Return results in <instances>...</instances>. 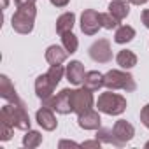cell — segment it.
I'll list each match as a JSON object with an SVG mask.
<instances>
[{"mask_svg":"<svg viewBox=\"0 0 149 149\" xmlns=\"http://www.w3.org/2000/svg\"><path fill=\"white\" fill-rule=\"evenodd\" d=\"M0 123H6L13 128L18 130H30V116L26 112L25 104H6L2 109H0Z\"/></svg>","mask_w":149,"mask_h":149,"instance_id":"cell-1","label":"cell"},{"mask_svg":"<svg viewBox=\"0 0 149 149\" xmlns=\"http://www.w3.org/2000/svg\"><path fill=\"white\" fill-rule=\"evenodd\" d=\"M35 16H37V9H35V4H30V6H19L18 11L14 13L13 19H11V25H13V30L21 33V35H26L33 30V25H35Z\"/></svg>","mask_w":149,"mask_h":149,"instance_id":"cell-2","label":"cell"},{"mask_svg":"<svg viewBox=\"0 0 149 149\" xmlns=\"http://www.w3.org/2000/svg\"><path fill=\"white\" fill-rule=\"evenodd\" d=\"M104 86L112 91L123 90L126 93L137 90V83H135L133 76L128 72H123V70H109L107 74H104Z\"/></svg>","mask_w":149,"mask_h":149,"instance_id":"cell-3","label":"cell"},{"mask_svg":"<svg viewBox=\"0 0 149 149\" xmlns=\"http://www.w3.org/2000/svg\"><path fill=\"white\" fill-rule=\"evenodd\" d=\"M97 107L100 112L104 114H109V116H119L126 111V98L118 95V93H112V91H105L98 97L97 100Z\"/></svg>","mask_w":149,"mask_h":149,"instance_id":"cell-4","label":"cell"},{"mask_svg":"<svg viewBox=\"0 0 149 149\" xmlns=\"http://www.w3.org/2000/svg\"><path fill=\"white\" fill-rule=\"evenodd\" d=\"M95 104V98H93V91L88 90V88H79V90H74L72 93V109L77 116L90 111Z\"/></svg>","mask_w":149,"mask_h":149,"instance_id":"cell-5","label":"cell"},{"mask_svg":"<svg viewBox=\"0 0 149 149\" xmlns=\"http://www.w3.org/2000/svg\"><path fill=\"white\" fill-rule=\"evenodd\" d=\"M72 93H74V90L65 88L56 97H53L49 102H46L42 105H47V107H51L53 111H56L60 114H70V112H74V109H72Z\"/></svg>","mask_w":149,"mask_h":149,"instance_id":"cell-6","label":"cell"},{"mask_svg":"<svg viewBox=\"0 0 149 149\" xmlns=\"http://www.w3.org/2000/svg\"><path fill=\"white\" fill-rule=\"evenodd\" d=\"M102 28V14L95 9H86L81 14V30L84 35H95Z\"/></svg>","mask_w":149,"mask_h":149,"instance_id":"cell-7","label":"cell"},{"mask_svg":"<svg viewBox=\"0 0 149 149\" xmlns=\"http://www.w3.org/2000/svg\"><path fill=\"white\" fill-rule=\"evenodd\" d=\"M90 56L93 61L97 63H109L112 60V49H111V42L107 39H98L97 42L91 44L90 47Z\"/></svg>","mask_w":149,"mask_h":149,"instance_id":"cell-8","label":"cell"},{"mask_svg":"<svg viewBox=\"0 0 149 149\" xmlns=\"http://www.w3.org/2000/svg\"><path fill=\"white\" fill-rule=\"evenodd\" d=\"M54 88H56V84H54L53 79L47 76V72L42 74V76H39V77L35 79V93H37V97L42 100V104H46V102H49V100L53 98Z\"/></svg>","mask_w":149,"mask_h":149,"instance_id":"cell-9","label":"cell"},{"mask_svg":"<svg viewBox=\"0 0 149 149\" xmlns=\"http://www.w3.org/2000/svg\"><path fill=\"white\" fill-rule=\"evenodd\" d=\"M65 76H67V81L74 86H79L83 84L84 81V76H86V70H84V65L77 60H72L67 67H65Z\"/></svg>","mask_w":149,"mask_h":149,"instance_id":"cell-10","label":"cell"},{"mask_svg":"<svg viewBox=\"0 0 149 149\" xmlns=\"http://www.w3.org/2000/svg\"><path fill=\"white\" fill-rule=\"evenodd\" d=\"M35 119H37V123L42 126V130H46V132H53V130L58 126L56 116H54L53 109H51V107H47V105H42V107L37 111Z\"/></svg>","mask_w":149,"mask_h":149,"instance_id":"cell-11","label":"cell"},{"mask_svg":"<svg viewBox=\"0 0 149 149\" xmlns=\"http://www.w3.org/2000/svg\"><path fill=\"white\" fill-rule=\"evenodd\" d=\"M0 97L4 100H7L9 104H23L14 84L11 83V79L7 76H0Z\"/></svg>","mask_w":149,"mask_h":149,"instance_id":"cell-12","label":"cell"},{"mask_svg":"<svg viewBox=\"0 0 149 149\" xmlns=\"http://www.w3.org/2000/svg\"><path fill=\"white\" fill-rule=\"evenodd\" d=\"M112 130H114V133H116V137H118V140H119L121 146H126V142H130L133 139V135H135L133 125H130L126 119L116 121L114 126H112Z\"/></svg>","mask_w":149,"mask_h":149,"instance_id":"cell-13","label":"cell"},{"mask_svg":"<svg viewBox=\"0 0 149 149\" xmlns=\"http://www.w3.org/2000/svg\"><path fill=\"white\" fill-rule=\"evenodd\" d=\"M77 125L83 130H98L100 125H102V119H100V114L97 111L90 109V111L77 116Z\"/></svg>","mask_w":149,"mask_h":149,"instance_id":"cell-14","label":"cell"},{"mask_svg":"<svg viewBox=\"0 0 149 149\" xmlns=\"http://www.w3.org/2000/svg\"><path fill=\"white\" fill-rule=\"evenodd\" d=\"M68 56V51L63 47V46H58V44H53L46 49V61L49 65H61Z\"/></svg>","mask_w":149,"mask_h":149,"instance_id":"cell-15","label":"cell"},{"mask_svg":"<svg viewBox=\"0 0 149 149\" xmlns=\"http://www.w3.org/2000/svg\"><path fill=\"white\" fill-rule=\"evenodd\" d=\"M84 88L91 90V91H97L104 86V74H100L98 70H90L86 72V76H84V81H83Z\"/></svg>","mask_w":149,"mask_h":149,"instance_id":"cell-16","label":"cell"},{"mask_svg":"<svg viewBox=\"0 0 149 149\" xmlns=\"http://www.w3.org/2000/svg\"><path fill=\"white\" fill-rule=\"evenodd\" d=\"M109 13L121 21L130 14V2L128 0H112L109 4Z\"/></svg>","mask_w":149,"mask_h":149,"instance_id":"cell-17","label":"cell"},{"mask_svg":"<svg viewBox=\"0 0 149 149\" xmlns=\"http://www.w3.org/2000/svg\"><path fill=\"white\" fill-rule=\"evenodd\" d=\"M74 23H76V14H74V13H63L56 19V32L60 35H63L65 32H72Z\"/></svg>","mask_w":149,"mask_h":149,"instance_id":"cell-18","label":"cell"},{"mask_svg":"<svg viewBox=\"0 0 149 149\" xmlns=\"http://www.w3.org/2000/svg\"><path fill=\"white\" fill-rule=\"evenodd\" d=\"M133 37H135V30H133V26H130V25H121V26L116 28L114 42H116V44H126V42L133 40Z\"/></svg>","mask_w":149,"mask_h":149,"instance_id":"cell-19","label":"cell"},{"mask_svg":"<svg viewBox=\"0 0 149 149\" xmlns=\"http://www.w3.org/2000/svg\"><path fill=\"white\" fill-rule=\"evenodd\" d=\"M116 61H118V65L121 68H126L128 70V68H132V67L137 65V54L133 51H130V49H123V51L118 53Z\"/></svg>","mask_w":149,"mask_h":149,"instance_id":"cell-20","label":"cell"},{"mask_svg":"<svg viewBox=\"0 0 149 149\" xmlns=\"http://www.w3.org/2000/svg\"><path fill=\"white\" fill-rule=\"evenodd\" d=\"M97 139H98L100 142H104V144L116 146V147H123V146L119 144V140H118V137H116V133H114L112 128H98V130H97Z\"/></svg>","mask_w":149,"mask_h":149,"instance_id":"cell-21","label":"cell"},{"mask_svg":"<svg viewBox=\"0 0 149 149\" xmlns=\"http://www.w3.org/2000/svg\"><path fill=\"white\" fill-rule=\"evenodd\" d=\"M61 44H63V47L68 51V54L76 53L77 47H79V40H77V37L74 35L72 32H65V33L61 35Z\"/></svg>","mask_w":149,"mask_h":149,"instance_id":"cell-22","label":"cell"},{"mask_svg":"<svg viewBox=\"0 0 149 149\" xmlns=\"http://www.w3.org/2000/svg\"><path fill=\"white\" fill-rule=\"evenodd\" d=\"M42 144V135L37 130H26V135L23 137V146L25 147H39Z\"/></svg>","mask_w":149,"mask_h":149,"instance_id":"cell-23","label":"cell"},{"mask_svg":"<svg viewBox=\"0 0 149 149\" xmlns=\"http://www.w3.org/2000/svg\"><path fill=\"white\" fill-rule=\"evenodd\" d=\"M119 23H121V21H119L116 16H112L111 13H104V14H102V26H104V28L112 30V28H118Z\"/></svg>","mask_w":149,"mask_h":149,"instance_id":"cell-24","label":"cell"},{"mask_svg":"<svg viewBox=\"0 0 149 149\" xmlns=\"http://www.w3.org/2000/svg\"><path fill=\"white\" fill-rule=\"evenodd\" d=\"M13 126H9V125H6V123H0V140H9L11 137H13Z\"/></svg>","mask_w":149,"mask_h":149,"instance_id":"cell-25","label":"cell"},{"mask_svg":"<svg viewBox=\"0 0 149 149\" xmlns=\"http://www.w3.org/2000/svg\"><path fill=\"white\" fill-rule=\"evenodd\" d=\"M140 121L146 128H149V104H146L140 111Z\"/></svg>","mask_w":149,"mask_h":149,"instance_id":"cell-26","label":"cell"},{"mask_svg":"<svg viewBox=\"0 0 149 149\" xmlns=\"http://www.w3.org/2000/svg\"><path fill=\"white\" fill-rule=\"evenodd\" d=\"M100 144H102V142H100L98 139H95V140H86V142H83L81 146H83V147H95V149H100Z\"/></svg>","mask_w":149,"mask_h":149,"instance_id":"cell-27","label":"cell"},{"mask_svg":"<svg viewBox=\"0 0 149 149\" xmlns=\"http://www.w3.org/2000/svg\"><path fill=\"white\" fill-rule=\"evenodd\" d=\"M140 19H142L144 26H146V28H149V9H144V11H142V14H140Z\"/></svg>","mask_w":149,"mask_h":149,"instance_id":"cell-28","label":"cell"},{"mask_svg":"<svg viewBox=\"0 0 149 149\" xmlns=\"http://www.w3.org/2000/svg\"><path fill=\"white\" fill-rule=\"evenodd\" d=\"M49 2H51L54 7H67L70 0H49Z\"/></svg>","mask_w":149,"mask_h":149,"instance_id":"cell-29","label":"cell"},{"mask_svg":"<svg viewBox=\"0 0 149 149\" xmlns=\"http://www.w3.org/2000/svg\"><path fill=\"white\" fill-rule=\"evenodd\" d=\"M16 2V6L19 7V6H30V4H35L37 0H14Z\"/></svg>","mask_w":149,"mask_h":149,"instance_id":"cell-30","label":"cell"},{"mask_svg":"<svg viewBox=\"0 0 149 149\" xmlns=\"http://www.w3.org/2000/svg\"><path fill=\"white\" fill-rule=\"evenodd\" d=\"M130 4H133V6H144L146 2H149V0H128Z\"/></svg>","mask_w":149,"mask_h":149,"instance_id":"cell-31","label":"cell"},{"mask_svg":"<svg viewBox=\"0 0 149 149\" xmlns=\"http://www.w3.org/2000/svg\"><path fill=\"white\" fill-rule=\"evenodd\" d=\"M65 146H77L76 142H68V140H61L60 142V147H65Z\"/></svg>","mask_w":149,"mask_h":149,"instance_id":"cell-32","label":"cell"},{"mask_svg":"<svg viewBox=\"0 0 149 149\" xmlns=\"http://www.w3.org/2000/svg\"><path fill=\"white\" fill-rule=\"evenodd\" d=\"M7 6H9V0H2V9H7Z\"/></svg>","mask_w":149,"mask_h":149,"instance_id":"cell-33","label":"cell"},{"mask_svg":"<svg viewBox=\"0 0 149 149\" xmlns=\"http://www.w3.org/2000/svg\"><path fill=\"white\" fill-rule=\"evenodd\" d=\"M144 147H146V149H149V140L146 142V146H144Z\"/></svg>","mask_w":149,"mask_h":149,"instance_id":"cell-34","label":"cell"}]
</instances>
